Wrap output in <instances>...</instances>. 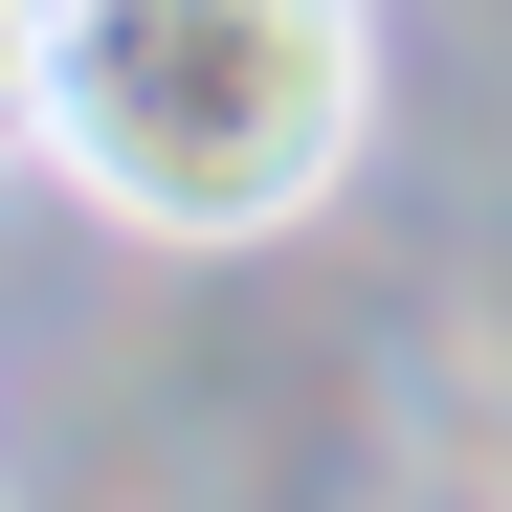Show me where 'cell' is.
<instances>
[{
    "label": "cell",
    "mask_w": 512,
    "mask_h": 512,
    "mask_svg": "<svg viewBox=\"0 0 512 512\" xmlns=\"http://www.w3.org/2000/svg\"><path fill=\"white\" fill-rule=\"evenodd\" d=\"M379 112V0H67L45 156L134 245H268L334 201Z\"/></svg>",
    "instance_id": "obj_1"
},
{
    "label": "cell",
    "mask_w": 512,
    "mask_h": 512,
    "mask_svg": "<svg viewBox=\"0 0 512 512\" xmlns=\"http://www.w3.org/2000/svg\"><path fill=\"white\" fill-rule=\"evenodd\" d=\"M45 45H67V0H0V134H45Z\"/></svg>",
    "instance_id": "obj_2"
}]
</instances>
